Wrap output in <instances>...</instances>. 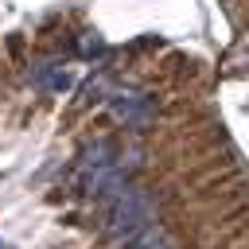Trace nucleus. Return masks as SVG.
<instances>
[{
  "instance_id": "nucleus-6",
  "label": "nucleus",
  "mask_w": 249,
  "mask_h": 249,
  "mask_svg": "<svg viewBox=\"0 0 249 249\" xmlns=\"http://www.w3.org/2000/svg\"><path fill=\"white\" fill-rule=\"evenodd\" d=\"M128 249H171V245H167V237H163L160 230H152V226H148L144 233H136V237L128 241Z\"/></svg>"
},
{
  "instance_id": "nucleus-2",
  "label": "nucleus",
  "mask_w": 249,
  "mask_h": 249,
  "mask_svg": "<svg viewBox=\"0 0 249 249\" xmlns=\"http://www.w3.org/2000/svg\"><path fill=\"white\" fill-rule=\"evenodd\" d=\"M109 109L124 124H148L152 121V101L144 93H113L109 97Z\"/></svg>"
},
{
  "instance_id": "nucleus-1",
  "label": "nucleus",
  "mask_w": 249,
  "mask_h": 249,
  "mask_svg": "<svg viewBox=\"0 0 249 249\" xmlns=\"http://www.w3.org/2000/svg\"><path fill=\"white\" fill-rule=\"evenodd\" d=\"M152 214H156V206H152L148 191H140V187H124V191L109 202L105 233H109L113 241H132L136 233H144V230L152 226Z\"/></svg>"
},
{
  "instance_id": "nucleus-4",
  "label": "nucleus",
  "mask_w": 249,
  "mask_h": 249,
  "mask_svg": "<svg viewBox=\"0 0 249 249\" xmlns=\"http://www.w3.org/2000/svg\"><path fill=\"white\" fill-rule=\"evenodd\" d=\"M113 163V144L109 140H93L89 148H82V156H78V171L82 175H93V171H101V167H109Z\"/></svg>"
},
{
  "instance_id": "nucleus-3",
  "label": "nucleus",
  "mask_w": 249,
  "mask_h": 249,
  "mask_svg": "<svg viewBox=\"0 0 249 249\" xmlns=\"http://www.w3.org/2000/svg\"><path fill=\"white\" fill-rule=\"evenodd\" d=\"M124 187H128V175H124V167H117V163H109V167L86 175V191H89L93 198H105V202H113Z\"/></svg>"
},
{
  "instance_id": "nucleus-8",
  "label": "nucleus",
  "mask_w": 249,
  "mask_h": 249,
  "mask_svg": "<svg viewBox=\"0 0 249 249\" xmlns=\"http://www.w3.org/2000/svg\"><path fill=\"white\" fill-rule=\"evenodd\" d=\"M0 249H4V245H0Z\"/></svg>"
},
{
  "instance_id": "nucleus-5",
  "label": "nucleus",
  "mask_w": 249,
  "mask_h": 249,
  "mask_svg": "<svg viewBox=\"0 0 249 249\" xmlns=\"http://www.w3.org/2000/svg\"><path fill=\"white\" fill-rule=\"evenodd\" d=\"M35 82L47 86V89H66V86H70V74H66V70H54V66L47 62V66L35 70Z\"/></svg>"
},
{
  "instance_id": "nucleus-7",
  "label": "nucleus",
  "mask_w": 249,
  "mask_h": 249,
  "mask_svg": "<svg viewBox=\"0 0 249 249\" xmlns=\"http://www.w3.org/2000/svg\"><path fill=\"white\" fill-rule=\"evenodd\" d=\"M101 51H105L101 35H93V31H89V35H82V43H78V54H82V58H93V54H101Z\"/></svg>"
}]
</instances>
